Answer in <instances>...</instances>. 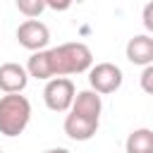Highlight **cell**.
Segmentation results:
<instances>
[{"mask_svg": "<svg viewBox=\"0 0 153 153\" xmlns=\"http://www.w3.org/2000/svg\"><path fill=\"white\" fill-rule=\"evenodd\" d=\"M93 65V53L86 43H62L50 50H33V55L26 62V72L33 79H53V76H67V74H81L88 72Z\"/></svg>", "mask_w": 153, "mask_h": 153, "instance_id": "obj_1", "label": "cell"}, {"mask_svg": "<svg viewBox=\"0 0 153 153\" xmlns=\"http://www.w3.org/2000/svg\"><path fill=\"white\" fill-rule=\"evenodd\" d=\"M31 120V103L22 93H5L0 98V134L14 139L19 136Z\"/></svg>", "mask_w": 153, "mask_h": 153, "instance_id": "obj_2", "label": "cell"}, {"mask_svg": "<svg viewBox=\"0 0 153 153\" xmlns=\"http://www.w3.org/2000/svg\"><path fill=\"white\" fill-rule=\"evenodd\" d=\"M74 93H76V88H74L72 79L53 76V79H48V84L43 88V100L53 112H67L74 100Z\"/></svg>", "mask_w": 153, "mask_h": 153, "instance_id": "obj_3", "label": "cell"}, {"mask_svg": "<svg viewBox=\"0 0 153 153\" xmlns=\"http://www.w3.org/2000/svg\"><path fill=\"white\" fill-rule=\"evenodd\" d=\"M122 69L112 62H98L88 67V84L96 93H115L122 86Z\"/></svg>", "mask_w": 153, "mask_h": 153, "instance_id": "obj_4", "label": "cell"}, {"mask_svg": "<svg viewBox=\"0 0 153 153\" xmlns=\"http://www.w3.org/2000/svg\"><path fill=\"white\" fill-rule=\"evenodd\" d=\"M17 41L26 50H43L50 41V29L38 19H26L17 29Z\"/></svg>", "mask_w": 153, "mask_h": 153, "instance_id": "obj_5", "label": "cell"}, {"mask_svg": "<svg viewBox=\"0 0 153 153\" xmlns=\"http://www.w3.org/2000/svg\"><path fill=\"white\" fill-rule=\"evenodd\" d=\"M98 122L100 120H96V117H86V115L69 110V115L65 117V134L72 141H88L98 131Z\"/></svg>", "mask_w": 153, "mask_h": 153, "instance_id": "obj_6", "label": "cell"}, {"mask_svg": "<svg viewBox=\"0 0 153 153\" xmlns=\"http://www.w3.org/2000/svg\"><path fill=\"white\" fill-rule=\"evenodd\" d=\"M29 84V72L19 62L0 65V91L5 93H22Z\"/></svg>", "mask_w": 153, "mask_h": 153, "instance_id": "obj_7", "label": "cell"}, {"mask_svg": "<svg viewBox=\"0 0 153 153\" xmlns=\"http://www.w3.org/2000/svg\"><path fill=\"white\" fill-rule=\"evenodd\" d=\"M124 53L131 65H141V67L153 65V38L148 33H139V36L129 38Z\"/></svg>", "mask_w": 153, "mask_h": 153, "instance_id": "obj_8", "label": "cell"}, {"mask_svg": "<svg viewBox=\"0 0 153 153\" xmlns=\"http://www.w3.org/2000/svg\"><path fill=\"white\" fill-rule=\"evenodd\" d=\"M69 110H72V112H79V115H86V117H96V120H100V110H103L100 93H96L93 88L74 93V100H72Z\"/></svg>", "mask_w": 153, "mask_h": 153, "instance_id": "obj_9", "label": "cell"}, {"mask_svg": "<svg viewBox=\"0 0 153 153\" xmlns=\"http://www.w3.org/2000/svg\"><path fill=\"white\" fill-rule=\"evenodd\" d=\"M124 148H127V153H153V131L146 127L134 129L127 136Z\"/></svg>", "mask_w": 153, "mask_h": 153, "instance_id": "obj_10", "label": "cell"}, {"mask_svg": "<svg viewBox=\"0 0 153 153\" xmlns=\"http://www.w3.org/2000/svg\"><path fill=\"white\" fill-rule=\"evenodd\" d=\"M17 2V10L24 14V17H38L43 10H45V0H14Z\"/></svg>", "mask_w": 153, "mask_h": 153, "instance_id": "obj_11", "label": "cell"}, {"mask_svg": "<svg viewBox=\"0 0 153 153\" xmlns=\"http://www.w3.org/2000/svg\"><path fill=\"white\" fill-rule=\"evenodd\" d=\"M141 88L146 93H153V65H146L141 72Z\"/></svg>", "mask_w": 153, "mask_h": 153, "instance_id": "obj_12", "label": "cell"}, {"mask_svg": "<svg viewBox=\"0 0 153 153\" xmlns=\"http://www.w3.org/2000/svg\"><path fill=\"white\" fill-rule=\"evenodd\" d=\"M72 2H74V0H45V7H50V10H55V12H65V10L72 7Z\"/></svg>", "mask_w": 153, "mask_h": 153, "instance_id": "obj_13", "label": "cell"}, {"mask_svg": "<svg viewBox=\"0 0 153 153\" xmlns=\"http://www.w3.org/2000/svg\"><path fill=\"white\" fill-rule=\"evenodd\" d=\"M151 12H153V5L148 2V5L143 7V26H146L148 31H153V19H151Z\"/></svg>", "mask_w": 153, "mask_h": 153, "instance_id": "obj_14", "label": "cell"}, {"mask_svg": "<svg viewBox=\"0 0 153 153\" xmlns=\"http://www.w3.org/2000/svg\"><path fill=\"white\" fill-rule=\"evenodd\" d=\"M43 153H69L67 148H48V151H43Z\"/></svg>", "mask_w": 153, "mask_h": 153, "instance_id": "obj_15", "label": "cell"}, {"mask_svg": "<svg viewBox=\"0 0 153 153\" xmlns=\"http://www.w3.org/2000/svg\"><path fill=\"white\" fill-rule=\"evenodd\" d=\"M0 153H2V148H0Z\"/></svg>", "mask_w": 153, "mask_h": 153, "instance_id": "obj_16", "label": "cell"}]
</instances>
